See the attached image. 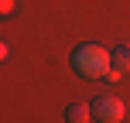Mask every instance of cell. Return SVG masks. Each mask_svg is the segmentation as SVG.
Instances as JSON below:
<instances>
[{
  "label": "cell",
  "instance_id": "1",
  "mask_svg": "<svg viewBox=\"0 0 130 123\" xmlns=\"http://www.w3.org/2000/svg\"><path fill=\"white\" fill-rule=\"evenodd\" d=\"M72 68L82 79H106L113 72V51H106L96 41H86L72 51Z\"/></svg>",
  "mask_w": 130,
  "mask_h": 123
},
{
  "label": "cell",
  "instance_id": "2",
  "mask_svg": "<svg viewBox=\"0 0 130 123\" xmlns=\"http://www.w3.org/2000/svg\"><path fill=\"white\" fill-rule=\"evenodd\" d=\"M92 116L103 120V123H120L127 116V106L120 96H99L96 103H92Z\"/></svg>",
  "mask_w": 130,
  "mask_h": 123
},
{
  "label": "cell",
  "instance_id": "3",
  "mask_svg": "<svg viewBox=\"0 0 130 123\" xmlns=\"http://www.w3.org/2000/svg\"><path fill=\"white\" fill-rule=\"evenodd\" d=\"M65 120H69V123H86V120H92V106H86V103H69V106H65Z\"/></svg>",
  "mask_w": 130,
  "mask_h": 123
},
{
  "label": "cell",
  "instance_id": "4",
  "mask_svg": "<svg viewBox=\"0 0 130 123\" xmlns=\"http://www.w3.org/2000/svg\"><path fill=\"white\" fill-rule=\"evenodd\" d=\"M113 68L130 72V45H117L113 48Z\"/></svg>",
  "mask_w": 130,
  "mask_h": 123
},
{
  "label": "cell",
  "instance_id": "5",
  "mask_svg": "<svg viewBox=\"0 0 130 123\" xmlns=\"http://www.w3.org/2000/svg\"><path fill=\"white\" fill-rule=\"evenodd\" d=\"M0 4H4V7H0L4 14H10V10H14V0H0Z\"/></svg>",
  "mask_w": 130,
  "mask_h": 123
}]
</instances>
